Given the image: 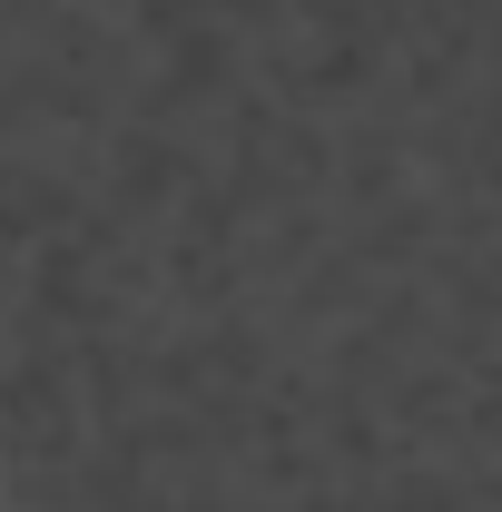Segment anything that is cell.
<instances>
[]
</instances>
